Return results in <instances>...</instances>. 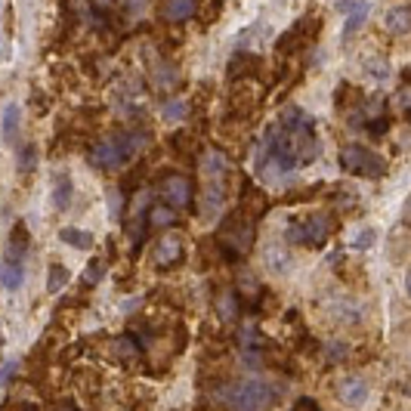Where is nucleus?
<instances>
[{"mask_svg":"<svg viewBox=\"0 0 411 411\" xmlns=\"http://www.w3.org/2000/svg\"><path fill=\"white\" fill-rule=\"evenodd\" d=\"M375 238H377L375 229H362V232H356V238H352V248H356V250H365V248L375 245Z\"/></svg>","mask_w":411,"mask_h":411,"instance_id":"nucleus-26","label":"nucleus"},{"mask_svg":"<svg viewBox=\"0 0 411 411\" xmlns=\"http://www.w3.org/2000/svg\"><path fill=\"white\" fill-rule=\"evenodd\" d=\"M22 278H25V266H22V260H16V257H4V266H0V282H4L6 291H16V288L22 285Z\"/></svg>","mask_w":411,"mask_h":411,"instance_id":"nucleus-13","label":"nucleus"},{"mask_svg":"<svg viewBox=\"0 0 411 411\" xmlns=\"http://www.w3.org/2000/svg\"><path fill=\"white\" fill-rule=\"evenodd\" d=\"M37 167V148L34 146H19V173H34Z\"/></svg>","mask_w":411,"mask_h":411,"instance_id":"nucleus-22","label":"nucleus"},{"mask_svg":"<svg viewBox=\"0 0 411 411\" xmlns=\"http://www.w3.org/2000/svg\"><path fill=\"white\" fill-rule=\"evenodd\" d=\"M241 343H245V350H257V331H254V325H245V328H241Z\"/></svg>","mask_w":411,"mask_h":411,"instance_id":"nucleus-29","label":"nucleus"},{"mask_svg":"<svg viewBox=\"0 0 411 411\" xmlns=\"http://www.w3.org/2000/svg\"><path fill=\"white\" fill-rule=\"evenodd\" d=\"M338 393H340V402L343 405L359 408L368 399V380L365 377H343L340 387H338Z\"/></svg>","mask_w":411,"mask_h":411,"instance_id":"nucleus-7","label":"nucleus"},{"mask_svg":"<svg viewBox=\"0 0 411 411\" xmlns=\"http://www.w3.org/2000/svg\"><path fill=\"white\" fill-rule=\"evenodd\" d=\"M19 127H22V108H19L16 102H6V106H4V143L6 146L16 143Z\"/></svg>","mask_w":411,"mask_h":411,"instance_id":"nucleus-14","label":"nucleus"},{"mask_svg":"<svg viewBox=\"0 0 411 411\" xmlns=\"http://www.w3.org/2000/svg\"><path fill=\"white\" fill-rule=\"evenodd\" d=\"M65 282H68V269L65 266H50V275H46V291L50 294H59Z\"/></svg>","mask_w":411,"mask_h":411,"instance_id":"nucleus-23","label":"nucleus"},{"mask_svg":"<svg viewBox=\"0 0 411 411\" xmlns=\"http://www.w3.org/2000/svg\"><path fill=\"white\" fill-rule=\"evenodd\" d=\"M53 208L56 210H65L74 198V186H71V176L68 173H53Z\"/></svg>","mask_w":411,"mask_h":411,"instance_id":"nucleus-10","label":"nucleus"},{"mask_svg":"<svg viewBox=\"0 0 411 411\" xmlns=\"http://www.w3.org/2000/svg\"><path fill=\"white\" fill-rule=\"evenodd\" d=\"M161 111H164L167 121H183L186 118V102L183 99H167Z\"/></svg>","mask_w":411,"mask_h":411,"instance_id":"nucleus-25","label":"nucleus"},{"mask_svg":"<svg viewBox=\"0 0 411 411\" xmlns=\"http://www.w3.org/2000/svg\"><path fill=\"white\" fill-rule=\"evenodd\" d=\"M59 238L65 241V245L78 248V250H87V248H93V235H90V232L74 229V226H65V229L59 232Z\"/></svg>","mask_w":411,"mask_h":411,"instance_id":"nucleus-20","label":"nucleus"},{"mask_svg":"<svg viewBox=\"0 0 411 411\" xmlns=\"http://www.w3.org/2000/svg\"><path fill=\"white\" fill-rule=\"evenodd\" d=\"M102 275H106V263H99V260H93V263L87 266V275H83V282H87V285H96Z\"/></svg>","mask_w":411,"mask_h":411,"instance_id":"nucleus-28","label":"nucleus"},{"mask_svg":"<svg viewBox=\"0 0 411 411\" xmlns=\"http://www.w3.org/2000/svg\"><path fill=\"white\" fill-rule=\"evenodd\" d=\"M288 241L291 245H306V235H303V220H291V226H288Z\"/></svg>","mask_w":411,"mask_h":411,"instance_id":"nucleus-27","label":"nucleus"},{"mask_svg":"<svg viewBox=\"0 0 411 411\" xmlns=\"http://www.w3.org/2000/svg\"><path fill=\"white\" fill-rule=\"evenodd\" d=\"M384 25H387L393 34H408V31H411V6H393V9H387Z\"/></svg>","mask_w":411,"mask_h":411,"instance_id":"nucleus-16","label":"nucleus"},{"mask_svg":"<svg viewBox=\"0 0 411 411\" xmlns=\"http://www.w3.org/2000/svg\"><path fill=\"white\" fill-rule=\"evenodd\" d=\"M90 161L96 164V167H102V171H118L121 164H127L124 155H121V148H118V143H115V136H111V139H102V143L93 146Z\"/></svg>","mask_w":411,"mask_h":411,"instance_id":"nucleus-6","label":"nucleus"},{"mask_svg":"<svg viewBox=\"0 0 411 411\" xmlns=\"http://www.w3.org/2000/svg\"><path fill=\"white\" fill-rule=\"evenodd\" d=\"M220 238H223V248L232 250V257L245 254V250L250 248V241H254V226H250V220L241 223L238 217H232L226 226H223V235Z\"/></svg>","mask_w":411,"mask_h":411,"instance_id":"nucleus-4","label":"nucleus"},{"mask_svg":"<svg viewBox=\"0 0 411 411\" xmlns=\"http://www.w3.org/2000/svg\"><path fill=\"white\" fill-rule=\"evenodd\" d=\"M201 171L210 183H220V176L229 171V161L223 158V152H217V148H208V152L201 155Z\"/></svg>","mask_w":411,"mask_h":411,"instance_id":"nucleus-12","label":"nucleus"},{"mask_svg":"<svg viewBox=\"0 0 411 411\" xmlns=\"http://www.w3.org/2000/svg\"><path fill=\"white\" fill-rule=\"evenodd\" d=\"M161 198L167 201V208H186V204L192 201V186L189 180H183V176H164L161 180Z\"/></svg>","mask_w":411,"mask_h":411,"instance_id":"nucleus-5","label":"nucleus"},{"mask_svg":"<svg viewBox=\"0 0 411 411\" xmlns=\"http://www.w3.org/2000/svg\"><path fill=\"white\" fill-rule=\"evenodd\" d=\"M340 164H343L347 173L368 176V180H380V176L387 173V161L365 146H343L340 148Z\"/></svg>","mask_w":411,"mask_h":411,"instance_id":"nucleus-3","label":"nucleus"},{"mask_svg":"<svg viewBox=\"0 0 411 411\" xmlns=\"http://www.w3.org/2000/svg\"><path fill=\"white\" fill-rule=\"evenodd\" d=\"M25 250H28V229L22 226V223H16L13 232H9V241H6V257L22 260Z\"/></svg>","mask_w":411,"mask_h":411,"instance_id":"nucleus-18","label":"nucleus"},{"mask_svg":"<svg viewBox=\"0 0 411 411\" xmlns=\"http://www.w3.org/2000/svg\"><path fill=\"white\" fill-rule=\"evenodd\" d=\"M315 155H319V139L313 133V121L291 106L266 130L257 155V171L269 180H278V176L310 164Z\"/></svg>","mask_w":411,"mask_h":411,"instance_id":"nucleus-1","label":"nucleus"},{"mask_svg":"<svg viewBox=\"0 0 411 411\" xmlns=\"http://www.w3.org/2000/svg\"><path fill=\"white\" fill-rule=\"evenodd\" d=\"M297 411H315V408H313L310 402H303V405H300V408H297Z\"/></svg>","mask_w":411,"mask_h":411,"instance_id":"nucleus-33","label":"nucleus"},{"mask_svg":"<svg viewBox=\"0 0 411 411\" xmlns=\"http://www.w3.org/2000/svg\"><path fill=\"white\" fill-rule=\"evenodd\" d=\"M220 208H223V186L220 183H208V189H204L201 213H204V217H217Z\"/></svg>","mask_w":411,"mask_h":411,"instance_id":"nucleus-19","label":"nucleus"},{"mask_svg":"<svg viewBox=\"0 0 411 411\" xmlns=\"http://www.w3.org/2000/svg\"><path fill=\"white\" fill-rule=\"evenodd\" d=\"M263 263L269 273H275V275H288L294 269V254L288 250L285 245H269L263 250Z\"/></svg>","mask_w":411,"mask_h":411,"instance_id":"nucleus-8","label":"nucleus"},{"mask_svg":"<svg viewBox=\"0 0 411 411\" xmlns=\"http://www.w3.org/2000/svg\"><path fill=\"white\" fill-rule=\"evenodd\" d=\"M148 223L152 226H171V223H176V213L173 208H152L148 210Z\"/></svg>","mask_w":411,"mask_h":411,"instance_id":"nucleus-24","label":"nucleus"},{"mask_svg":"<svg viewBox=\"0 0 411 411\" xmlns=\"http://www.w3.org/2000/svg\"><path fill=\"white\" fill-rule=\"evenodd\" d=\"M328 217H322V213H313V217L303 220V235H306V245L310 248H322L325 241H328Z\"/></svg>","mask_w":411,"mask_h":411,"instance_id":"nucleus-9","label":"nucleus"},{"mask_svg":"<svg viewBox=\"0 0 411 411\" xmlns=\"http://www.w3.org/2000/svg\"><path fill=\"white\" fill-rule=\"evenodd\" d=\"M13 375H16V359H6V365H4V384H9V380H13Z\"/></svg>","mask_w":411,"mask_h":411,"instance_id":"nucleus-30","label":"nucleus"},{"mask_svg":"<svg viewBox=\"0 0 411 411\" xmlns=\"http://www.w3.org/2000/svg\"><path fill=\"white\" fill-rule=\"evenodd\" d=\"M405 220L411 223V198H408V204H405Z\"/></svg>","mask_w":411,"mask_h":411,"instance_id":"nucleus-32","label":"nucleus"},{"mask_svg":"<svg viewBox=\"0 0 411 411\" xmlns=\"http://www.w3.org/2000/svg\"><path fill=\"white\" fill-rule=\"evenodd\" d=\"M343 13H350L347 16V25H343V41L347 37H352L359 31V25L365 22V16H368V4H340Z\"/></svg>","mask_w":411,"mask_h":411,"instance_id":"nucleus-15","label":"nucleus"},{"mask_svg":"<svg viewBox=\"0 0 411 411\" xmlns=\"http://www.w3.org/2000/svg\"><path fill=\"white\" fill-rule=\"evenodd\" d=\"M220 402H226L232 411H263L273 402V387L257 377L235 380L220 390Z\"/></svg>","mask_w":411,"mask_h":411,"instance_id":"nucleus-2","label":"nucleus"},{"mask_svg":"<svg viewBox=\"0 0 411 411\" xmlns=\"http://www.w3.org/2000/svg\"><path fill=\"white\" fill-rule=\"evenodd\" d=\"M180 257H183V238H180V235H164L161 241H158L155 260H158L161 266H171V263H176Z\"/></svg>","mask_w":411,"mask_h":411,"instance_id":"nucleus-11","label":"nucleus"},{"mask_svg":"<svg viewBox=\"0 0 411 411\" xmlns=\"http://www.w3.org/2000/svg\"><path fill=\"white\" fill-rule=\"evenodd\" d=\"M195 13H198V6H195L192 0H171V4L161 6V16L167 22H183V19H189Z\"/></svg>","mask_w":411,"mask_h":411,"instance_id":"nucleus-17","label":"nucleus"},{"mask_svg":"<svg viewBox=\"0 0 411 411\" xmlns=\"http://www.w3.org/2000/svg\"><path fill=\"white\" fill-rule=\"evenodd\" d=\"M405 294L411 297V269H408V273H405Z\"/></svg>","mask_w":411,"mask_h":411,"instance_id":"nucleus-31","label":"nucleus"},{"mask_svg":"<svg viewBox=\"0 0 411 411\" xmlns=\"http://www.w3.org/2000/svg\"><path fill=\"white\" fill-rule=\"evenodd\" d=\"M217 313H220V319L223 322H232L238 315V303H235V294H220L217 297Z\"/></svg>","mask_w":411,"mask_h":411,"instance_id":"nucleus-21","label":"nucleus"},{"mask_svg":"<svg viewBox=\"0 0 411 411\" xmlns=\"http://www.w3.org/2000/svg\"><path fill=\"white\" fill-rule=\"evenodd\" d=\"M62 411H71V408H62Z\"/></svg>","mask_w":411,"mask_h":411,"instance_id":"nucleus-34","label":"nucleus"}]
</instances>
